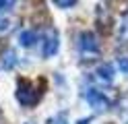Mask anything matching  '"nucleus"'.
Here are the masks:
<instances>
[{
  "label": "nucleus",
  "instance_id": "nucleus-1",
  "mask_svg": "<svg viewBox=\"0 0 128 124\" xmlns=\"http://www.w3.org/2000/svg\"><path fill=\"white\" fill-rule=\"evenodd\" d=\"M39 97H42V91H37L33 85H31V81H25V79L19 81L17 99H19L21 105H35L39 101Z\"/></svg>",
  "mask_w": 128,
  "mask_h": 124
},
{
  "label": "nucleus",
  "instance_id": "nucleus-2",
  "mask_svg": "<svg viewBox=\"0 0 128 124\" xmlns=\"http://www.w3.org/2000/svg\"><path fill=\"white\" fill-rule=\"evenodd\" d=\"M78 50H81L83 54H97L99 52L97 37H95L91 31H83L81 35H78Z\"/></svg>",
  "mask_w": 128,
  "mask_h": 124
},
{
  "label": "nucleus",
  "instance_id": "nucleus-3",
  "mask_svg": "<svg viewBox=\"0 0 128 124\" xmlns=\"http://www.w3.org/2000/svg\"><path fill=\"white\" fill-rule=\"evenodd\" d=\"M58 46H60L58 33H56L54 29H52V31H48V33H46V37H44V48H42V54H44L46 58H50V56H54L56 52H58Z\"/></svg>",
  "mask_w": 128,
  "mask_h": 124
},
{
  "label": "nucleus",
  "instance_id": "nucleus-4",
  "mask_svg": "<svg viewBox=\"0 0 128 124\" xmlns=\"http://www.w3.org/2000/svg\"><path fill=\"white\" fill-rule=\"evenodd\" d=\"M87 101L91 103V107L103 110L106 103H108V99H106V95H103V93H99L97 89H89V91H87Z\"/></svg>",
  "mask_w": 128,
  "mask_h": 124
},
{
  "label": "nucleus",
  "instance_id": "nucleus-5",
  "mask_svg": "<svg viewBox=\"0 0 128 124\" xmlns=\"http://www.w3.org/2000/svg\"><path fill=\"white\" fill-rule=\"evenodd\" d=\"M19 41H21V46H23V48H31V46L37 41V33H35V31H31V29H27V31H23V33H21Z\"/></svg>",
  "mask_w": 128,
  "mask_h": 124
},
{
  "label": "nucleus",
  "instance_id": "nucleus-6",
  "mask_svg": "<svg viewBox=\"0 0 128 124\" xmlns=\"http://www.w3.org/2000/svg\"><path fill=\"white\" fill-rule=\"evenodd\" d=\"M97 74H99L101 81L112 83V79H114V68H112L110 64H103V66H99V68H97Z\"/></svg>",
  "mask_w": 128,
  "mask_h": 124
},
{
  "label": "nucleus",
  "instance_id": "nucleus-7",
  "mask_svg": "<svg viewBox=\"0 0 128 124\" xmlns=\"http://www.w3.org/2000/svg\"><path fill=\"white\" fill-rule=\"evenodd\" d=\"M2 58H4V60H2V68H12V66L17 64V58H14V52H10V50H8V52H6Z\"/></svg>",
  "mask_w": 128,
  "mask_h": 124
},
{
  "label": "nucleus",
  "instance_id": "nucleus-8",
  "mask_svg": "<svg viewBox=\"0 0 128 124\" xmlns=\"http://www.w3.org/2000/svg\"><path fill=\"white\" fill-rule=\"evenodd\" d=\"M54 2L58 4L60 8H70V6H72V4L76 2V0H54Z\"/></svg>",
  "mask_w": 128,
  "mask_h": 124
},
{
  "label": "nucleus",
  "instance_id": "nucleus-9",
  "mask_svg": "<svg viewBox=\"0 0 128 124\" xmlns=\"http://www.w3.org/2000/svg\"><path fill=\"white\" fill-rule=\"evenodd\" d=\"M17 0H0V11H6V8H10Z\"/></svg>",
  "mask_w": 128,
  "mask_h": 124
},
{
  "label": "nucleus",
  "instance_id": "nucleus-10",
  "mask_svg": "<svg viewBox=\"0 0 128 124\" xmlns=\"http://www.w3.org/2000/svg\"><path fill=\"white\" fill-rule=\"evenodd\" d=\"M8 29H10L8 19H0V33H2V31H8Z\"/></svg>",
  "mask_w": 128,
  "mask_h": 124
},
{
  "label": "nucleus",
  "instance_id": "nucleus-11",
  "mask_svg": "<svg viewBox=\"0 0 128 124\" xmlns=\"http://www.w3.org/2000/svg\"><path fill=\"white\" fill-rule=\"evenodd\" d=\"M120 68L124 72H128V58H120Z\"/></svg>",
  "mask_w": 128,
  "mask_h": 124
},
{
  "label": "nucleus",
  "instance_id": "nucleus-12",
  "mask_svg": "<svg viewBox=\"0 0 128 124\" xmlns=\"http://www.w3.org/2000/svg\"><path fill=\"white\" fill-rule=\"evenodd\" d=\"M56 124H66V114H60V118L56 120Z\"/></svg>",
  "mask_w": 128,
  "mask_h": 124
}]
</instances>
